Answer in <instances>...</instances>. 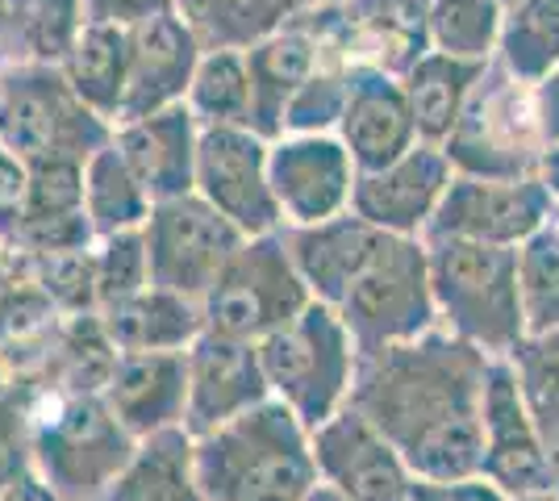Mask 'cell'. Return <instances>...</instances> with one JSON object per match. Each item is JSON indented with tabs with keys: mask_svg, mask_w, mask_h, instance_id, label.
Returning a JSON list of instances; mask_svg holds the SVG:
<instances>
[{
	"mask_svg": "<svg viewBox=\"0 0 559 501\" xmlns=\"http://www.w3.org/2000/svg\"><path fill=\"white\" fill-rule=\"evenodd\" d=\"M25 460H34L29 409H17L13 402H0V489L22 477Z\"/></svg>",
	"mask_w": 559,
	"mask_h": 501,
	"instance_id": "31",
	"label": "cell"
},
{
	"mask_svg": "<svg viewBox=\"0 0 559 501\" xmlns=\"http://www.w3.org/2000/svg\"><path fill=\"white\" fill-rule=\"evenodd\" d=\"M480 72H485V63L455 59V55H443V50H426L418 63L401 75L405 96H409V109H414V121H418L421 143L443 146L451 139L455 121L464 114L467 93L480 80Z\"/></svg>",
	"mask_w": 559,
	"mask_h": 501,
	"instance_id": "22",
	"label": "cell"
},
{
	"mask_svg": "<svg viewBox=\"0 0 559 501\" xmlns=\"http://www.w3.org/2000/svg\"><path fill=\"white\" fill-rule=\"evenodd\" d=\"M188 359V409L185 430L210 434L222 422H230L247 409L263 406L272 397V384L263 377L259 343L226 338V334L205 331L185 351Z\"/></svg>",
	"mask_w": 559,
	"mask_h": 501,
	"instance_id": "14",
	"label": "cell"
},
{
	"mask_svg": "<svg viewBox=\"0 0 559 501\" xmlns=\"http://www.w3.org/2000/svg\"><path fill=\"white\" fill-rule=\"evenodd\" d=\"M259 359L272 397L293 409L309 430L347 409L359 347L338 310L309 301L288 326L259 343Z\"/></svg>",
	"mask_w": 559,
	"mask_h": 501,
	"instance_id": "7",
	"label": "cell"
},
{
	"mask_svg": "<svg viewBox=\"0 0 559 501\" xmlns=\"http://www.w3.org/2000/svg\"><path fill=\"white\" fill-rule=\"evenodd\" d=\"M192 468L205 501H301L318 485L313 430L267 397L210 434H197Z\"/></svg>",
	"mask_w": 559,
	"mask_h": 501,
	"instance_id": "2",
	"label": "cell"
},
{
	"mask_svg": "<svg viewBox=\"0 0 559 501\" xmlns=\"http://www.w3.org/2000/svg\"><path fill=\"white\" fill-rule=\"evenodd\" d=\"M455 176L443 146L418 143L401 159L355 176L350 189V214L372 222L376 230L389 235H414L421 239L443 205V192Z\"/></svg>",
	"mask_w": 559,
	"mask_h": 501,
	"instance_id": "13",
	"label": "cell"
},
{
	"mask_svg": "<svg viewBox=\"0 0 559 501\" xmlns=\"http://www.w3.org/2000/svg\"><path fill=\"white\" fill-rule=\"evenodd\" d=\"M301 501H347V498H343L338 489H330V485H322V480H318V485H313V489H309Z\"/></svg>",
	"mask_w": 559,
	"mask_h": 501,
	"instance_id": "37",
	"label": "cell"
},
{
	"mask_svg": "<svg viewBox=\"0 0 559 501\" xmlns=\"http://www.w3.org/2000/svg\"><path fill=\"white\" fill-rule=\"evenodd\" d=\"M29 430L34 468L63 501H93L139 448L100 393L50 389L29 406Z\"/></svg>",
	"mask_w": 559,
	"mask_h": 501,
	"instance_id": "4",
	"label": "cell"
},
{
	"mask_svg": "<svg viewBox=\"0 0 559 501\" xmlns=\"http://www.w3.org/2000/svg\"><path fill=\"white\" fill-rule=\"evenodd\" d=\"M88 217L100 235H126L142 217V184L130 167L96 164L93 189H88Z\"/></svg>",
	"mask_w": 559,
	"mask_h": 501,
	"instance_id": "28",
	"label": "cell"
},
{
	"mask_svg": "<svg viewBox=\"0 0 559 501\" xmlns=\"http://www.w3.org/2000/svg\"><path fill=\"white\" fill-rule=\"evenodd\" d=\"M188 143L185 134H180V126H151L146 134L134 139V151H130V171L139 176V184L151 196H180L188 189V180H192V167H188Z\"/></svg>",
	"mask_w": 559,
	"mask_h": 501,
	"instance_id": "27",
	"label": "cell"
},
{
	"mask_svg": "<svg viewBox=\"0 0 559 501\" xmlns=\"http://www.w3.org/2000/svg\"><path fill=\"white\" fill-rule=\"evenodd\" d=\"M409 501H510L489 477L467 473V477H414Z\"/></svg>",
	"mask_w": 559,
	"mask_h": 501,
	"instance_id": "32",
	"label": "cell"
},
{
	"mask_svg": "<svg viewBox=\"0 0 559 501\" xmlns=\"http://www.w3.org/2000/svg\"><path fill=\"white\" fill-rule=\"evenodd\" d=\"M380 235L384 230H376L372 222H364L350 210L326 217V222H313V226H284V242L293 251V263L313 293V301H322V306H338L350 276L376 251Z\"/></svg>",
	"mask_w": 559,
	"mask_h": 501,
	"instance_id": "19",
	"label": "cell"
},
{
	"mask_svg": "<svg viewBox=\"0 0 559 501\" xmlns=\"http://www.w3.org/2000/svg\"><path fill=\"white\" fill-rule=\"evenodd\" d=\"M338 126H343V146L350 151L359 171L393 164L421 143L401 75L376 72V68L350 72L347 105H343Z\"/></svg>",
	"mask_w": 559,
	"mask_h": 501,
	"instance_id": "18",
	"label": "cell"
},
{
	"mask_svg": "<svg viewBox=\"0 0 559 501\" xmlns=\"http://www.w3.org/2000/svg\"><path fill=\"white\" fill-rule=\"evenodd\" d=\"M510 363L522 384V397L531 406V418L543 434L551 480L559 489V331L526 334L510 351Z\"/></svg>",
	"mask_w": 559,
	"mask_h": 501,
	"instance_id": "24",
	"label": "cell"
},
{
	"mask_svg": "<svg viewBox=\"0 0 559 501\" xmlns=\"http://www.w3.org/2000/svg\"><path fill=\"white\" fill-rule=\"evenodd\" d=\"M492 359L435 326L409 343L364 351L347 406L393 439L414 477H467L480 473Z\"/></svg>",
	"mask_w": 559,
	"mask_h": 501,
	"instance_id": "1",
	"label": "cell"
},
{
	"mask_svg": "<svg viewBox=\"0 0 559 501\" xmlns=\"http://www.w3.org/2000/svg\"><path fill=\"white\" fill-rule=\"evenodd\" d=\"M197 184H201V196L210 201L213 210L230 217L247 239L276 235L284 226L280 201L272 192L267 155L247 134L217 130L205 143V151L197 155Z\"/></svg>",
	"mask_w": 559,
	"mask_h": 501,
	"instance_id": "15",
	"label": "cell"
},
{
	"mask_svg": "<svg viewBox=\"0 0 559 501\" xmlns=\"http://www.w3.org/2000/svg\"><path fill=\"white\" fill-rule=\"evenodd\" d=\"M330 310H338V318L347 322L359 356L430 334L439 326V306L430 285L426 239L384 230L364 267L350 276L338 306Z\"/></svg>",
	"mask_w": 559,
	"mask_h": 501,
	"instance_id": "5",
	"label": "cell"
},
{
	"mask_svg": "<svg viewBox=\"0 0 559 501\" xmlns=\"http://www.w3.org/2000/svg\"><path fill=\"white\" fill-rule=\"evenodd\" d=\"M510 501H559V489H538V493H522V498Z\"/></svg>",
	"mask_w": 559,
	"mask_h": 501,
	"instance_id": "38",
	"label": "cell"
},
{
	"mask_svg": "<svg viewBox=\"0 0 559 501\" xmlns=\"http://www.w3.org/2000/svg\"><path fill=\"white\" fill-rule=\"evenodd\" d=\"M0 235H22V180L0 171Z\"/></svg>",
	"mask_w": 559,
	"mask_h": 501,
	"instance_id": "33",
	"label": "cell"
},
{
	"mask_svg": "<svg viewBox=\"0 0 559 501\" xmlns=\"http://www.w3.org/2000/svg\"><path fill=\"white\" fill-rule=\"evenodd\" d=\"M506 72L526 84L559 68V0H518L501 17V38L492 55Z\"/></svg>",
	"mask_w": 559,
	"mask_h": 501,
	"instance_id": "23",
	"label": "cell"
},
{
	"mask_svg": "<svg viewBox=\"0 0 559 501\" xmlns=\"http://www.w3.org/2000/svg\"><path fill=\"white\" fill-rule=\"evenodd\" d=\"M501 4H506V9H510V4H518V0H501Z\"/></svg>",
	"mask_w": 559,
	"mask_h": 501,
	"instance_id": "39",
	"label": "cell"
},
{
	"mask_svg": "<svg viewBox=\"0 0 559 501\" xmlns=\"http://www.w3.org/2000/svg\"><path fill=\"white\" fill-rule=\"evenodd\" d=\"M547 146L551 143L543 130L535 84L518 80L492 59L485 63L480 80L472 84L464 114L455 121L443 151L451 167L464 176L518 180V176H538Z\"/></svg>",
	"mask_w": 559,
	"mask_h": 501,
	"instance_id": "6",
	"label": "cell"
},
{
	"mask_svg": "<svg viewBox=\"0 0 559 501\" xmlns=\"http://www.w3.org/2000/svg\"><path fill=\"white\" fill-rule=\"evenodd\" d=\"M518 263H522V301L531 334L559 331V226L551 217L535 239L518 247Z\"/></svg>",
	"mask_w": 559,
	"mask_h": 501,
	"instance_id": "26",
	"label": "cell"
},
{
	"mask_svg": "<svg viewBox=\"0 0 559 501\" xmlns=\"http://www.w3.org/2000/svg\"><path fill=\"white\" fill-rule=\"evenodd\" d=\"M535 93H538V114H543L547 143H559V68L551 75H543V80H538Z\"/></svg>",
	"mask_w": 559,
	"mask_h": 501,
	"instance_id": "34",
	"label": "cell"
},
{
	"mask_svg": "<svg viewBox=\"0 0 559 501\" xmlns=\"http://www.w3.org/2000/svg\"><path fill=\"white\" fill-rule=\"evenodd\" d=\"M0 501H63V498H59L43 477L22 473L13 485H4V489H0Z\"/></svg>",
	"mask_w": 559,
	"mask_h": 501,
	"instance_id": "35",
	"label": "cell"
},
{
	"mask_svg": "<svg viewBox=\"0 0 559 501\" xmlns=\"http://www.w3.org/2000/svg\"><path fill=\"white\" fill-rule=\"evenodd\" d=\"M313 460L318 480L347 501H409L414 468L393 448V439L355 406L313 427Z\"/></svg>",
	"mask_w": 559,
	"mask_h": 501,
	"instance_id": "11",
	"label": "cell"
},
{
	"mask_svg": "<svg viewBox=\"0 0 559 501\" xmlns=\"http://www.w3.org/2000/svg\"><path fill=\"white\" fill-rule=\"evenodd\" d=\"M267 171H272V192L280 201L284 226H313V222L347 214L350 189L359 176L347 146L322 134L276 146L267 155Z\"/></svg>",
	"mask_w": 559,
	"mask_h": 501,
	"instance_id": "16",
	"label": "cell"
},
{
	"mask_svg": "<svg viewBox=\"0 0 559 501\" xmlns=\"http://www.w3.org/2000/svg\"><path fill=\"white\" fill-rule=\"evenodd\" d=\"M105 406L134 439L185 427L188 359L185 351H117L109 381L100 389Z\"/></svg>",
	"mask_w": 559,
	"mask_h": 501,
	"instance_id": "17",
	"label": "cell"
},
{
	"mask_svg": "<svg viewBox=\"0 0 559 501\" xmlns=\"http://www.w3.org/2000/svg\"><path fill=\"white\" fill-rule=\"evenodd\" d=\"M142 242L151 260V285L201 301L247 235L205 196H171L151 214Z\"/></svg>",
	"mask_w": 559,
	"mask_h": 501,
	"instance_id": "9",
	"label": "cell"
},
{
	"mask_svg": "<svg viewBox=\"0 0 559 501\" xmlns=\"http://www.w3.org/2000/svg\"><path fill=\"white\" fill-rule=\"evenodd\" d=\"M430 251V285L439 306V326L460 334L464 343L510 356L531 334L526 301H522V263L518 247L455 239V235H426Z\"/></svg>",
	"mask_w": 559,
	"mask_h": 501,
	"instance_id": "3",
	"label": "cell"
},
{
	"mask_svg": "<svg viewBox=\"0 0 559 501\" xmlns=\"http://www.w3.org/2000/svg\"><path fill=\"white\" fill-rule=\"evenodd\" d=\"M501 0H430V50L489 63L501 38Z\"/></svg>",
	"mask_w": 559,
	"mask_h": 501,
	"instance_id": "25",
	"label": "cell"
},
{
	"mask_svg": "<svg viewBox=\"0 0 559 501\" xmlns=\"http://www.w3.org/2000/svg\"><path fill=\"white\" fill-rule=\"evenodd\" d=\"M309 301L313 293L293 263L284 230H276V235H255L234 251V260L201 297V310H205V331L263 343L267 334L288 326Z\"/></svg>",
	"mask_w": 559,
	"mask_h": 501,
	"instance_id": "8",
	"label": "cell"
},
{
	"mask_svg": "<svg viewBox=\"0 0 559 501\" xmlns=\"http://www.w3.org/2000/svg\"><path fill=\"white\" fill-rule=\"evenodd\" d=\"M117 351H188L205 334V310L197 297L146 285L142 293L96 310Z\"/></svg>",
	"mask_w": 559,
	"mask_h": 501,
	"instance_id": "20",
	"label": "cell"
},
{
	"mask_svg": "<svg viewBox=\"0 0 559 501\" xmlns=\"http://www.w3.org/2000/svg\"><path fill=\"white\" fill-rule=\"evenodd\" d=\"M551 210H556V196L543 184V176L492 180V176L455 171L426 235H455V239L492 242V247H522L547 226Z\"/></svg>",
	"mask_w": 559,
	"mask_h": 501,
	"instance_id": "10",
	"label": "cell"
},
{
	"mask_svg": "<svg viewBox=\"0 0 559 501\" xmlns=\"http://www.w3.org/2000/svg\"><path fill=\"white\" fill-rule=\"evenodd\" d=\"M538 176H543V184L551 189V196L559 201V143L547 146V155H543V167H538Z\"/></svg>",
	"mask_w": 559,
	"mask_h": 501,
	"instance_id": "36",
	"label": "cell"
},
{
	"mask_svg": "<svg viewBox=\"0 0 559 501\" xmlns=\"http://www.w3.org/2000/svg\"><path fill=\"white\" fill-rule=\"evenodd\" d=\"M480 477H489L506 498L556 489L551 460L543 448L531 406L510 356H497L485 384V448H480Z\"/></svg>",
	"mask_w": 559,
	"mask_h": 501,
	"instance_id": "12",
	"label": "cell"
},
{
	"mask_svg": "<svg viewBox=\"0 0 559 501\" xmlns=\"http://www.w3.org/2000/svg\"><path fill=\"white\" fill-rule=\"evenodd\" d=\"M93 501H205L192 468V434L171 427L139 439L126 468Z\"/></svg>",
	"mask_w": 559,
	"mask_h": 501,
	"instance_id": "21",
	"label": "cell"
},
{
	"mask_svg": "<svg viewBox=\"0 0 559 501\" xmlns=\"http://www.w3.org/2000/svg\"><path fill=\"white\" fill-rule=\"evenodd\" d=\"M146 285H151L146 242L134 235H109V247L96 255V310H109Z\"/></svg>",
	"mask_w": 559,
	"mask_h": 501,
	"instance_id": "29",
	"label": "cell"
},
{
	"mask_svg": "<svg viewBox=\"0 0 559 501\" xmlns=\"http://www.w3.org/2000/svg\"><path fill=\"white\" fill-rule=\"evenodd\" d=\"M34 285L43 288L59 310H96V260H80V251H50V255H43Z\"/></svg>",
	"mask_w": 559,
	"mask_h": 501,
	"instance_id": "30",
	"label": "cell"
}]
</instances>
